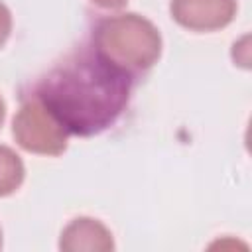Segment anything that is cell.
Wrapping results in <instances>:
<instances>
[{"label": "cell", "mask_w": 252, "mask_h": 252, "mask_svg": "<svg viewBox=\"0 0 252 252\" xmlns=\"http://www.w3.org/2000/svg\"><path fill=\"white\" fill-rule=\"evenodd\" d=\"M26 169L22 158L8 146H0V197L12 195L20 189Z\"/></svg>", "instance_id": "obj_6"}, {"label": "cell", "mask_w": 252, "mask_h": 252, "mask_svg": "<svg viewBox=\"0 0 252 252\" xmlns=\"http://www.w3.org/2000/svg\"><path fill=\"white\" fill-rule=\"evenodd\" d=\"M59 248L63 252H110L114 250V240L100 220L81 217L63 228Z\"/></svg>", "instance_id": "obj_5"}, {"label": "cell", "mask_w": 252, "mask_h": 252, "mask_svg": "<svg viewBox=\"0 0 252 252\" xmlns=\"http://www.w3.org/2000/svg\"><path fill=\"white\" fill-rule=\"evenodd\" d=\"M93 49L130 77L150 71L161 55V35L144 16L126 12L102 18L93 30Z\"/></svg>", "instance_id": "obj_2"}, {"label": "cell", "mask_w": 252, "mask_h": 252, "mask_svg": "<svg viewBox=\"0 0 252 252\" xmlns=\"http://www.w3.org/2000/svg\"><path fill=\"white\" fill-rule=\"evenodd\" d=\"M10 32H12V14L8 6L0 2V47H4V43L8 41Z\"/></svg>", "instance_id": "obj_7"}, {"label": "cell", "mask_w": 252, "mask_h": 252, "mask_svg": "<svg viewBox=\"0 0 252 252\" xmlns=\"http://www.w3.org/2000/svg\"><path fill=\"white\" fill-rule=\"evenodd\" d=\"M132 77L104 61L93 47L57 63L35 93L69 134L96 136L110 128L130 100Z\"/></svg>", "instance_id": "obj_1"}, {"label": "cell", "mask_w": 252, "mask_h": 252, "mask_svg": "<svg viewBox=\"0 0 252 252\" xmlns=\"http://www.w3.org/2000/svg\"><path fill=\"white\" fill-rule=\"evenodd\" d=\"M0 248H2V228H0Z\"/></svg>", "instance_id": "obj_10"}, {"label": "cell", "mask_w": 252, "mask_h": 252, "mask_svg": "<svg viewBox=\"0 0 252 252\" xmlns=\"http://www.w3.org/2000/svg\"><path fill=\"white\" fill-rule=\"evenodd\" d=\"M93 4H96V6H100V8H106V10H118V8H122L128 0H91Z\"/></svg>", "instance_id": "obj_8"}, {"label": "cell", "mask_w": 252, "mask_h": 252, "mask_svg": "<svg viewBox=\"0 0 252 252\" xmlns=\"http://www.w3.org/2000/svg\"><path fill=\"white\" fill-rule=\"evenodd\" d=\"M4 116H6V104H4V98L0 96V128L4 124Z\"/></svg>", "instance_id": "obj_9"}, {"label": "cell", "mask_w": 252, "mask_h": 252, "mask_svg": "<svg viewBox=\"0 0 252 252\" xmlns=\"http://www.w3.org/2000/svg\"><path fill=\"white\" fill-rule=\"evenodd\" d=\"M171 18L191 32L226 28L236 16V0H171Z\"/></svg>", "instance_id": "obj_4"}, {"label": "cell", "mask_w": 252, "mask_h": 252, "mask_svg": "<svg viewBox=\"0 0 252 252\" xmlns=\"http://www.w3.org/2000/svg\"><path fill=\"white\" fill-rule=\"evenodd\" d=\"M20 148L39 156H59L67 150L69 132L37 94L26 98L12 122Z\"/></svg>", "instance_id": "obj_3"}]
</instances>
